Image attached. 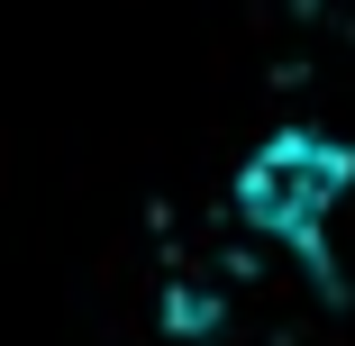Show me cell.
Segmentation results:
<instances>
[{"mask_svg":"<svg viewBox=\"0 0 355 346\" xmlns=\"http://www.w3.org/2000/svg\"><path fill=\"white\" fill-rule=\"evenodd\" d=\"M346 191H355V146H337V137H319V128H282V137H264V146L246 155L237 210H246L264 237L301 246V255L328 273V219H337Z\"/></svg>","mask_w":355,"mask_h":346,"instance_id":"cell-1","label":"cell"}]
</instances>
